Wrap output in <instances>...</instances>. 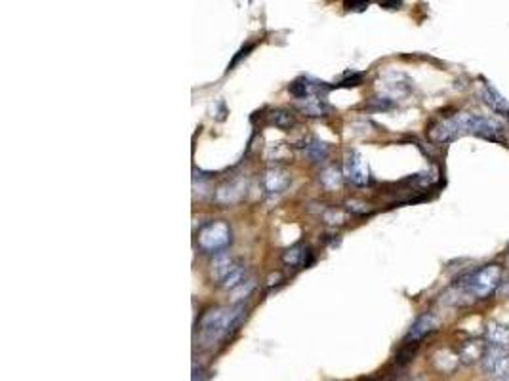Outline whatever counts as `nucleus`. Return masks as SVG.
<instances>
[{
    "label": "nucleus",
    "mask_w": 509,
    "mask_h": 381,
    "mask_svg": "<svg viewBox=\"0 0 509 381\" xmlns=\"http://www.w3.org/2000/svg\"><path fill=\"white\" fill-rule=\"evenodd\" d=\"M244 307H215L202 315L200 318L199 342L202 347H214L215 343L225 340L229 333H233L244 318Z\"/></svg>",
    "instance_id": "obj_1"
},
{
    "label": "nucleus",
    "mask_w": 509,
    "mask_h": 381,
    "mask_svg": "<svg viewBox=\"0 0 509 381\" xmlns=\"http://www.w3.org/2000/svg\"><path fill=\"white\" fill-rule=\"evenodd\" d=\"M501 277H503V269H501L500 265L492 263V265H485V267H481L479 271H473L470 275H465L458 284L471 297L486 300L501 284Z\"/></svg>",
    "instance_id": "obj_2"
},
{
    "label": "nucleus",
    "mask_w": 509,
    "mask_h": 381,
    "mask_svg": "<svg viewBox=\"0 0 509 381\" xmlns=\"http://www.w3.org/2000/svg\"><path fill=\"white\" fill-rule=\"evenodd\" d=\"M471 117L473 115L460 113V115H454L450 119H441L433 122L430 126V139L435 143H448L454 141L460 135L470 134Z\"/></svg>",
    "instance_id": "obj_3"
},
{
    "label": "nucleus",
    "mask_w": 509,
    "mask_h": 381,
    "mask_svg": "<svg viewBox=\"0 0 509 381\" xmlns=\"http://www.w3.org/2000/svg\"><path fill=\"white\" fill-rule=\"evenodd\" d=\"M199 248L210 254H222L229 246L231 229L225 222H210L199 231Z\"/></svg>",
    "instance_id": "obj_4"
},
{
    "label": "nucleus",
    "mask_w": 509,
    "mask_h": 381,
    "mask_svg": "<svg viewBox=\"0 0 509 381\" xmlns=\"http://www.w3.org/2000/svg\"><path fill=\"white\" fill-rule=\"evenodd\" d=\"M483 370L490 378H506L509 373V351L500 347H488L483 358Z\"/></svg>",
    "instance_id": "obj_5"
},
{
    "label": "nucleus",
    "mask_w": 509,
    "mask_h": 381,
    "mask_svg": "<svg viewBox=\"0 0 509 381\" xmlns=\"http://www.w3.org/2000/svg\"><path fill=\"white\" fill-rule=\"evenodd\" d=\"M345 175L351 183H355L358 187L368 183V168H366L365 160L361 159V155L349 153V157L345 160Z\"/></svg>",
    "instance_id": "obj_6"
},
{
    "label": "nucleus",
    "mask_w": 509,
    "mask_h": 381,
    "mask_svg": "<svg viewBox=\"0 0 509 381\" xmlns=\"http://www.w3.org/2000/svg\"><path fill=\"white\" fill-rule=\"evenodd\" d=\"M486 347L485 342L481 340H468L460 345V353H458V358H460L463 364H475V362H483L485 358Z\"/></svg>",
    "instance_id": "obj_7"
},
{
    "label": "nucleus",
    "mask_w": 509,
    "mask_h": 381,
    "mask_svg": "<svg viewBox=\"0 0 509 381\" xmlns=\"http://www.w3.org/2000/svg\"><path fill=\"white\" fill-rule=\"evenodd\" d=\"M282 262L287 263L288 267H294V269H303L307 267L311 262V250L305 244H296V246L288 248L285 255H282Z\"/></svg>",
    "instance_id": "obj_8"
},
{
    "label": "nucleus",
    "mask_w": 509,
    "mask_h": 381,
    "mask_svg": "<svg viewBox=\"0 0 509 381\" xmlns=\"http://www.w3.org/2000/svg\"><path fill=\"white\" fill-rule=\"evenodd\" d=\"M288 185H290V175L285 170H280V168L269 170L263 177V187L271 195H279V193L287 189Z\"/></svg>",
    "instance_id": "obj_9"
},
{
    "label": "nucleus",
    "mask_w": 509,
    "mask_h": 381,
    "mask_svg": "<svg viewBox=\"0 0 509 381\" xmlns=\"http://www.w3.org/2000/svg\"><path fill=\"white\" fill-rule=\"evenodd\" d=\"M435 324H437L435 317H431V315H422V317L414 322L412 328L408 330V333H406L405 338V343H418L422 338H425V335L435 328Z\"/></svg>",
    "instance_id": "obj_10"
},
{
    "label": "nucleus",
    "mask_w": 509,
    "mask_h": 381,
    "mask_svg": "<svg viewBox=\"0 0 509 381\" xmlns=\"http://www.w3.org/2000/svg\"><path fill=\"white\" fill-rule=\"evenodd\" d=\"M486 338L492 347L509 351V326H503L500 322H490L486 326Z\"/></svg>",
    "instance_id": "obj_11"
},
{
    "label": "nucleus",
    "mask_w": 509,
    "mask_h": 381,
    "mask_svg": "<svg viewBox=\"0 0 509 381\" xmlns=\"http://www.w3.org/2000/svg\"><path fill=\"white\" fill-rule=\"evenodd\" d=\"M483 99H485V104L488 105V107H492L496 113H509L508 99H506L496 88L490 86V84H485V86H483Z\"/></svg>",
    "instance_id": "obj_12"
},
{
    "label": "nucleus",
    "mask_w": 509,
    "mask_h": 381,
    "mask_svg": "<svg viewBox=\"0 0 509 381\" xmlns=\"http://www.w3.org/2000/svg\"><path fill=\"white\" fill-rule=\"evenodd\" d=\"M235 265H237V263L233 262L229 255L220 254L214 260V263H212V277H214L215 280L223 282V280L227 278V275H229L231 271L235 269Z\"/></svg>",
    "instance_id": "obj_13"
},
{
    "label": "nucleus",
    "mask_w": 509,
    "mask_h": 381,
    "mask_svg": "<svg viewBox=\"0 0 509 381\" xmlns=\"http://www.w3.org/2000/svg\"><path fill=\"white\" fill-rule=\"evenodd\" d=\"M244 277H247V267L237 263V265H235V269L231 271L229 275H227V278L223 280L222 286L225 288V290H235V288L242 286V282H244Z\"/></svg>",
    "instance_id": "obj_14"
},
{
    "label": "nucleus",
    "mask_w": 509,
    "mask_h": 381,
    "mask_svg": "<svg viewBox=\"0 0 509 381\" xmlns=\"http://www.w3.org/2000/svg\"><path fill=\"white\" fill-rule=\"evenodd\" d=\"M302 111L307 113L309 117H323L325 111H327V107L323 104V99L320 97H307V99H302Z\"/></svg>",
    "instance_id": "obj_15"
},
{
    "label": "nucleus",
    "mask_w": 509,
    "mask_h": 381,
    "mask_svg": "<svg viewBox=\"0 0 509 381\" xmlns=\"http://www.w3.org/2000/svg\"><path fill=\"white\" fill-rule=\"evenodd\" d=\"M269 122L271 124H275L277 128H280V130H290V128L294 126V117H292L288 111L279 109V111L271 113Z\"/></svg>",
    "instance_id": "obj_16"
},
{
    "label": "nucleus",
    "mask_w": 509,
    "mask_h": 381,
    "mask_svg": "<svg viewBox=\"0 0 509 381\" xmlns=\"http://www.w3.org/2000/svg\"><path fill=\"white\" fill-rule=\"evenodd\" d=\"M327 143L318 141V139H311V143L305 147V155L309 157L313 162H318V160H323L327 157Z\"/></svg>",
    "instance_id": "obj_17"
},
{
    "label": "nucleus",
    "mask_w": 509,
    "mask_h": 381,
    "mask_svg": "<svg viewBox=\"0 0 509 381\" xmlns=\"http://www.w3.org/2000/svg\"><path fill=\"white\" fill-rule=\"evenodd\" d=\"M311 84L305 79H298L290 84V94L298 97V99H307V94H311Z\"/></svg>",
    "instance_id": "obj_18"
},
{
    "label": "nucleus",
    "mask_w": 509,
    "mask_h": 381,
    "mask_svg": "<svg viewBox=\"0 0 509 381\" xmlns=\"http://www.w3.org/2000/svg\"><path fill=\"white\" fill-rule=\"evenodd\" d=\"M347 10H355V12H363L365 8H368V2H345L343 4Z\"/></svg>",
    "instance_id": "obj_19"
},
{
    "label": "nucleus",
    "mask_w": 509,
    "mask_h": 381,
    "mask_svg": "<svg viewBox=\"0 0 509 381\" xmlns=\"http://www.w3.org/2000/svg\"><path fill=\"white\" fill-rule=\"evenodd\" d=\"M380 6H382V8H387V10H397V8H401V2H382Z\"/></svg>",
    "instance_id": "obj_20"
},
{
    "label": "nucleus",
    "mask_w": 509,
    "mask_h": 381,
    "mask_svg": "<svg viewBox=\"0 0 509 381\" xmlns=\"http://www.w3.org/2000/svg\"><path fill=\"white\" fill-rule=\"evenodd\" d=\"M500 294L503 295V297H509V280L500 286Z\"/></svg>",
    "instance_id": "obj_21"
},
{
    "label": "nucleus",
    "mask_w": 509,
    "mask_h": 381,
    "mask_svg": "<svg viewBox=\"0 0 509 381\" xmlns=\"http://www.w3.org/2000/svg\"><path fill=\"white\" fill-rule=\"evenodd\" d=\"M506 381H509V378H508V380H506Z\"/></svg>",
    "instance_id": "obj_22"
}]
</instances>
